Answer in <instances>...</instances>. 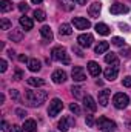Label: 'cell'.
Masks as SVG:
<instances>
[{
    "instance_id": "obj_1",
    "label": "cell",
    "mask_w": 131,
    "mask_h": 132,
    "mask_svg": "<svg viewBox=\"0 0 131 132\" xmlns=\"http://www.w3.org/2000/svg\"><path fill=\"white\" fill-rule=\"evenodd\" d=\"M48 98V92L46 91H26L25 92V100L31 104V106H40L42 103H45Z\"/></svg>"
},
{
    "instance_id": "obj_2",
    "label": "cell",
    "mask_w": 131,
    "mask_h": 132,
    "mask_svg": "<svg viewBox=\"0 0 131 132\" xmlns=\"http://www.w3.org/2000/svg\"><path fill=\"white\" fill-rule=\"evenodd\" d=\"M51 57H53V60H56L59 63H63V65H69L71 63L69 55L66 54V49L63 46H54L53 51H51Z\"/></svg>"
},
{
    "instance_id": "obj_3",
    "label": "cell",
    "mask_w": 131,
    "mask_h": 132,
    "mask_svg": "<svg viewBox=\"0 0 131 132\" xmlns=\"http://www.w3.org/2000/svg\"><path fill=\"white\" fill-rule=\"evenodd\" d=\"M128 103H130V97H128L127 94H123V92L114 94V97H113V104H114L116 109H125V108L128 106Z\"/></svg>"
},
{
    "instance_id": "obj_4",
    "label": "cell",
    "mask_w": 131,
    "mask_h": 132,
    "mask_svg": "<svg viewBox=\"0 0 131 132\" xmlns=\"http://www.w3.org/2000/svg\"><path fill=\"white\" fill-rule=\"evenodd\" d=\"M63 109V103L60 98H53L49 103V108H48V115L49 117H56L59 115V112Z\"/></svg>"
},
{
    "instance_id": "obj_5",
    "label": "cell",
    "mask_w": 131,
    "mask_h": 132,
    "mask_svg": "<svg viewBox=\"0 0 131 132\" xmlns=\"http://www.w3.org/2000/svg\"><path fill=\"white\" fill-rule=\"evenodd\" d=\"M71 77H72L74 81L80 83V81H85L86 80V72H85V69L82 66H74L72 71H71Z\"/></svg>"
},
{
    "instance_id": "obj_6",
    "label": "cell",
    "mask_w": 131,
    "mask_h": 132,
    "mask_svg": "<svg viewBox=\"0 0 131 132\" xmlns=\"http://www.w3.org/2000/svg\"><path fill=\"white\" fill-rule=\"evenodd\" d=\"M93 42H94V37L90 32L80 34V35L77 37V45H79L80 48H90V46L93 45Z\"/></svg>"
},
{
    "instance_id": "obj_7",
    "label": "cell",
    "mask_w": 131,
    "mask_h": 132,
    "mask_svg": "<svg viewBox=\"0 0 131 132\" xmlns=\"http://www.w3.org/2000/svg\"><path fill=\"white\" fill-rule=\"evenodd\" d=\"M72 25H74L76 29L83 31V29H88L91 26V22L85 17H72Z\"/></svg>"
},
{
    "instance_id": "obj_8",
    "label": "cell",
    "mask_w": 131,
    "mask_h": 132,
    "mask_svg": "<svg viewBox=\"0 0 131 132\" xmlns=\"http://www.w3.org/2000/svg\"><path fill=\"white\" fill-rule=\"evenodd\" d=\"M97 126H99V129H102V131H114L116 129V123L111 121V120H108L106 117H100L99 118Z\"/></svg>"
},
{
    "instance_id": "obj_9",
    "label": "cell",
    "mask_w": 131,
    "mask_h": 132,
    "mask_svg": "<svg viewBox=\"0 0 131 132\" xmlns=\"http://www.w3.org/2000/svg\"><path fill=\"white\" fill-rule=\"evenodd\" d=\"M103 75H105V78H106L108 81L116 80L117 75H119V66H108V68L103 71Z\"/></svg>"
},
{
    "instance_id": "obj_10",
    "label": "cell",
    "mask_w": 131,
    "mask_h": 132,
    "mask_svg": "<svg viewBox=\"0 0 131 132\" xmlns=\"http://www.w3.org/2000/svg\"><path fill=\"white\" fill-rule=\"evenodd\" d=\"M51 78H53V81H54L56 85H62V83H65V81H66L68 75H66L65 71H62V69H57V71H54V72H53Z\"/></svg>"
},
{
    "instance_id": "obj_11",
    "label": "cell",
    "mask_w": 131,
    "mask_h": 132,
    "mask_svg": "<svg viewBox=\"0 0 131 132\" xmlns=\"http://www.w3.org/2000/svg\"><path fill=\"white\" fill-rule=\"evenodd\" d=\"M128 11H130L128 6H123V5L119 3V2H114V3L110 6V12L114 14V15H117V14H123V12H128Z\"/></svg>"
},
{
    "instance_id": "obj_12",
    "label": "cell",
    "mask_w": 131,
    "mask_h": 132,
    "mask_svg": "<svg viewBox=\"0 0 131 132\" xmlns=\"http://www.w3.org/2000/svg\"><path fill=\"white\" fill-rule=\"evenodd\" d=\"M72 125H74V118H72V117H63V118L59 121V131L66 132L69 128H72Z\"/></svg>"
},
{
    "instance_id": "obj_13",
    "label": "cell",
    "mask_w": 131,
    "mask_h": 132,
    "mask_svg": "<svg viewBox=\"0 0 131 132\" xmlns=\"http://www.w3.org/2000/svg\"><path fill=\"white\" fill-rule=\"evenodd\" d=\"M83 106H85V109H88L90 112H94V111L97 109L96 100L93 98L91 95H85V97H83Z\"/></svg>"
},
{
    "instance_id": "obj_14",
    "label": "cell",
    "mask_w": 131,
    "mask_h": 132,
    "mask_svg": "<svg viewBox=\"0 0 131 132\" xmlns=\"http://www.w3.org/2000/svg\"><path fill=\"white\" fill-rule=\"evenodd\" d=\"M19 23H20V26H22L25 31H30V29H33V26H34L33 19H30V17H26V15H22V17L19 19Z\"/></svg>"
},
{
    "instance_id": "obj_15",
    "label": "cell",
    "mask_w": 131,
    "mask_h": 132,
    "mask_svg": "<svg viewBox=\"0 0 131 132\" xmlns=\"http://www.w3.org/2000/svg\"><path fill=\"white\" fill-rule=\"evenodd\" d=\"M86 68H88V72H90L93 77H99V75H100V72H102V69H100L99 63H97V62H93V60H91V62H88V66H86Z\"/></svg>"
},
{
    "instance_id": "obj_16",
    "label": "cell",
    "mask_w": 131,
    "mask_h": 132,
    "mask_svg": "<svg viewBox=\"0 0 131 132\" xmlns=\"http://www.w3.org/2000/svg\"><path fill=\"white\" fill-rule=\"evenodd\" d=\"M100 11H102V5H100L99 2L91 3V5H90V8H88V14H90L91 17H94V19L100 15Z\"/></svg>"
},
{
    "instance_id": "obj_17",
    "label": "cell",
    "mask_w": 131,
    "mask_h": 132,
    "mask_svg": "<svg viewBox=\"0 0 131 132\" xmlns=\"http://www.w3.org/2000/svg\"><path fill=\"white\" fill-rule=\"evenodd\" d=\"M110 95H111L110 89H102V91L99 92V103H100V106H106V104H108Z\"/></svg>"
},
{
    "instance_id": "obj_18",
    "label": "cell",
    "mask_w": 131,
    "mask_h": 132,
    "mask_svg": "<svg viewBox=\"0 0 131 132\" xmlns=\"http://www.w3.org/2000/svg\"><path fill=\"white\" fill-rule=\"evenodd\" d=\"M23 29H14L12 28V31L8 34V38L9 40H12V42H22V38H23Z\"/></svg>"
},
{
    "instance_id": "obj_19",
    "label": "cell",
    "mask_w": 131,
    "mask_h": 132,
    "mask_svg": "<svg viewBox=\"0 0 131 132\" xmlns=\"http://www.w3.org/2000/svg\"><path fill=\"white\" fill-rule=\"evenodd\" d=\"M22 128H23V131H26V132H35L37 131V123H35V120L28 118V120H25Z\"/></svg>"
},
{
    "instance_id": "obj_20",
    "label": "cell",
    "mask_w": 131,
    "mask_h": 132,
    "mask_svg": "<svg viewBox=\"0 0 131 132\" xmlns=\"http://www.w3.org/2000/svg\"><path fill=\"white\" fill-rule=\"evenodd\" d=\"M96 32L100 34V35H110L111 34V29L106 23H97L96 25Z\"/></svg>"
},
{
    "instance_id": "obj_21",
    "label": "cell",
    "mask_w": 131,
    "mask_h": 132,
    "mask_svg": "<svg viewBox=\"0 0 131 132\" xmlns=\"http://www.w3.org/2000/svg\"><path fill=\"white\" fill-rule=\"evenodd\" d=\"M26 83L30 86H34V88H40V86H45V80L43 78H37V77H30L26 80Z\"/></svg>"
},
{
    "instance_id": "obj_22",
    "label": "cell",
    "mask_w": 131,
    "mask_h": 132,
    "mask_svg": "<svg viewBox=\"0 0 131 132\" xmlns=\"http://www.w3.org/2000/svg\"><path fill=\"white\" fill-rule=\"evenodd\" d=\"M40 35H42L45 40H48V42H51V40H53V37H54V35H53V31H51V28H49V26H42V28H40Z\"/></svg>"
},
{
    "instance_id": "obj_23",
    "label": "cell",
    "mask_w": 131,
    "mask_h": 132,
    "mask_svg": "<svg viewBox=\"0 0 131 132\" xmlns=\"http://www.w3.org/2000/svg\"><path fill=\"white\" fill-rule=\"evenodd\" d=\"M40 68H42V63H40L37 59H30V62H28V69H30L31 72L40 71Z\"/></svg>"
},
{
    "instance_id": "obj_24",
    "label": "cell",
    "mask_w": 131,
    "mask_h": 132,
    "mask_svg": "<svg viewBox=\"0 0 131 132\" xmlns=\"http://www.w3.org/2000/svg\"><path fill=\"white\" fill-rule=\"evenodd\" d=\"M108 48H110V43L108 42H99V45L94 48V52L96 54H103V52H106L108 51Z\"/></svg>"
},
{
    "instance_id": "obj_25",
    "label": "cell",
    "mask_w": 131,
    "mask_h": 132,
    "mask_svg": "<svg viewBox=\"0 0 131 132\" xmlns=\"http://www.w3.org/2000/svg\"><path fill=\"white\" fill-rule=\"evenodd\" d=\"M105 62H106L108 65L119 66V60H117V55H116L114 52H111V54H106V55H105Z\"/></svg>"
},
{
    "instance_id": "obj_26",
    "label": "cell",
    "mask_w": 131,
    "mask_h": 132,
    "mask_svg": "<svg viewBox=\"0 0 131 132\" xmlns=\"http://www.w3.org/2000/svg\"><path fill=\"white\" fill-rule=\"evenodd\" d=\"M59 34H60V35H71V34H72V28H71V25H68V23H62L60 28H59Z\"/></svg>"
},
{
    "instance_id": "obj_27",
    "label": "cell",
    "mask_w": 131,
    "mask_h": 132,
    "mask_svg": "<svg viewBox=\"0 0 131 132\" xmlns=\"http://www.w3.org/2000/svg\"><path fill=\"white\" fill-rule=\"evenodd\" d=\"M0 11L2 12H9L12 11V3L9 0H0Z\"/></svg>"
},
{
    "instance_id": "obj_28",
    "label": "cell",
    "mask_w": 131,
    "mask_h": 132,
    "mask_svg": "<svg viewBox=\"0 0 131 132\" xmlns=\"http://www.w3.org/2000/svg\"><path fill=\"white\" fill-rule=\"evenodd\" d=\"M59 3L62 5V8L65 11H72L74 9V0H59Z\"/></svg>"
},
{
    "instance_id": "obj_29",
    "label": "cell",
    "mask_w": 131,
    "mask_h": 132,
    "mask_svg": "<svg viewBox=\"0 0 131 132\" xmlns=\"http://www.w3.org/2000/svg\"><path fill=\"white\" fill-rule=\"evenodd\" d=\"M34 19L39 20V22H45V19H46L45 11H42V9H35V11H34Z\"/></svg>"
},
{
    "instance_id": "obj_30",
    "label": "cell",
    "mask_w": 131,
    "mask_h": 132,
    "mask_svg": "<svg viewBox=\"0 0 131 132\" xmlns=\"http://www.w3.org/2000/svg\"><path fill=\"white\" fill-rule=\"evenodd\" d=\"M0 29H3V31L12 29V23H11L8 19H2V20H0Z\"/></svg>"
},
{
    "instance_id": "obj_31",
    "label": "cell",
    "mask_w": 131,
    "mask_h": 132,
    "mask_svg": "<svg viewBox=\"0 0 131 132\" xmlns=\"http://www.w3.org/2000/svg\"><path fill=\"white\" fill-rule=\"evenodd\" d=\"M111 43H113L114 46H120V48L125 46V40H123L122 37H113V38H111Z\"/></svg>"
},
{
    "instance_id": "obj_32",
    "label": "cell",
    "mask_w": 131,
    "mask_h": 132,
    "mask_svg": "<svg viewBox=\"0 0 131 132\" xmlns=\"http://www.w3.org/2000/svg\"><path fill=\"white\" fill-rule=\"evenodd\" d=\"M71 92H72V95H74L76 98H80V97H82V88H80V86H72V88H71Z\"/></svg>"
},
{
    "instance_id": "obj_33",
    "label": "cell",
    "mask_w": 131,
    "mask_h": 132,
    "mask_svg": "<svg viewBox=\"0 0 131 132\" xmlns=\"http://www.w3.org/2000/svg\"><path fill=\"white\" fill-rule=\"evenodd\" d=\"M69 111H71L72 114H76V115H79V114H80V108H79V104H77V103H71V104H69Z\"/></svg>"
},
{
    "instance_id": "obj_34",
    "label": "cell",
    "mask_w": 131,
    "mask_h": 132,
    "mask_svg": "<svg viewBox=\"0 0 131 132\" xmlns=\"http://www.w3.org/2000/svg\"><path fill=\"white\" fill-rule=\"evenodd\" d=\"M6 69H8V63H6V60H0V72L3 74V72H6Z\"/></svg>"
},
{
    "instance_id": "obj_35",
    "label": "cell",
    "mask_w": 131,
    "mask_h": 132,
    "mask_svg": "<svg viewBox=\"0 0 131 132\" xmlns=\"http://www.w3.org/2000/svg\"><path fill=\"white\" fill-rule=\"evenodd\" d=\"M122 85H123L125 88H131V75H128V77H125V78L122 80Z\"/></svg>"
},
{
    "instance_id": "obj_36",
    "label": "cell",
    "mask_w": 131,
    "mask_h": 132,
    "mask_svg": "<svg viewBox=\"0 0 131 132\" xmlns=\"http://www.w3.org/2000/svg\"><path fill=\"white\" fill-rule=\"evenodd\" d=\"M23 78V72L20 71V69H16V72H14V80H22Z\"/></svg>"
},
{
    "instance_id": "obj_37",
    "label": "cell",
    "mask_w": 131,
    "mask_h": 132,
    "mask_svg": "<svg viewBox=\"0 0 131 132\" xmlns=\"http://www.w3.org/2000/svg\"><path fill=\"white\" fill-rule=\"evenodd\" d=\"M22 131H23V128L19 126V125H12L11 129H9V132H22Z\"/></svg>"
},
{
    "instance_id": "obj_38",
    "label": "cell",
    "mask_w": 131,
    "mask_h": 132,
    "mask_svg": "<svg viewBox=\"0 0 131 132\" xmlns=\"http://www.w3.org/2000/svg\"><path fill=\"white\" fill-rule=\"evenodd\" d=\"M19 9H20L22 12H26V11L30 9V6H28L26 3H19Z\"/></svg>"
},
{
    "instance_id": "obj_39",
    "label": "cell",
    "mask_w": 131,
    "mask_h": 132,
    "mask_svg": "<svg viewBox=\"0 0 131 132\" xmlns=\"http://www.w3.org/2000/svg\"><path fill=\"white\" fill-rule=\"evenodd\" d=\"M86 125H88V126H94V118H93V115H86Z\"/></svg>"
},
{
    "instance_id": "obj_40",
    "label": "cell",
    "mask_w": 131,
    "mask_h": 132,
    "mask_svg": "<svg viewBox=\"0 0 131 132\" xmlns=\"http://www.w3.org/2000/svg\"><path fill=\"white\" fill-rule=\"evenodd\" d=\"M16 114H17L20 118H25V115H26V111H23V109H17V111H16Z\"/></svg>"
},
{
    "instance_id": "obj_41",
    "label": "cell",
    "mask_w": 131,
    "mask_h": 132,
    "mask_svg": "<svg viewBox=\"0 0 131 132\" xmlns=\"http://www.w3.org/2000/svg\"><path fill=\"white\" fill-rule=\"evenodd\" d=\"M19 60H20V62H22V63H25V62H26V63H28V62H30V59H28V57H26V55H23V54H22V55H19Z\"/></svg>"
},
{
    "instance_id": "obj_42",
    "label": "cell",
    "mask_w": 131,
    "mask_h": 132,
    "mask_svg": "<svg viewBox=\"0 0 131 132\" xmlns=\"http://www.w3.org/2000/svg\"><path fill=\"white\" fill-rule=\"evenodd\" d=\"M9 94H11V98H19V92H17L16 89H11Z\"/></svg>"
},
{
    "instance_id": "obj_43",
    "label": "cell",
    "mask_w": 131,
    "mask_h": 132,
    "mask_svg": "<svg viewBox=\"0 0 131 132\" xmlns=\"http://www.w3.org/2000/svg\"><path fill=\"white\" fill-rule=\"evenodd\" d=\"M72 51H74V52H76V54H77L79 57H83V52H82L80 49H77V48H72Z\"/></svg>"
},
{
    "instance_id": "obj_44",
    "label": "cell",
    "mask_w": 131,
    "mask_h": 132,
    "mask_svg": "<svg viewBox=\"0 0 131 132\" xmlns=\"http://www.w3.org/2000/svg\"><path fill=\"white\" fill-rule=\"evenodd\" d=\"M6 129H8V125H6V121L3 120V121H2V131H6Z\"/></svg>"
},
{
    "instance_id": "obj_45",
    "label": "cell",
    "mask_w": 131,
    "mask_h": 132,
    "mask_svg": "<svg viewBox=\"0 0 131 132\" xmlns=\"http://www.w3.org/2000/svg\"><path fill=\"white\" fill-rule=\"evenodd\" d=\"M76 2H77V3H79V5H85V3H86V2H88V0H76Z\"/></svg>"
},
{
    "instance_id": "obj_46",
    "label": "cell",
    "mask_w": 131,
    "mask_h": 132,
    "mask_svg": "<svg viewBox=\"0 0 131 132\" xmlns=\"http://www.w3.org/2000/svg\"><path fill=\"white\" fill-rule=\"evenodd\" d=\"M3 101H5V95H3V94H0V103H3Z\"/></svg>"
},
{
    "instance_id": "obj_47",
    "label": "cell",
    "mask_w": 131,
    "mask_h": 132,
    "mask_svg": "<svg viewBox=\"0 0 131 132\" xmlns=\"http://www.w3.org/2000/svg\"><path fill=\"white\" fill-rule=\"evenodd\" d=\"M31 2H33V3H35V5H37V3H42L43 0H31Z\"/></svg>"
},
{
    "instance_id": "obj_48",
    "label": "cell",
    "mask_w": 131,
    "mask_h": 132,
    "mask_svg": "<svg viewBox=\"0 0 131 132\" xmlns=\"http://www.w3.org/2000/svg\"><path fill=\"white\" fill-rule=\"evenodd\" d=\"M106 132H108V131H106ZM110 132H111V131H110Z\"/></svg>"
}]
</instances>
